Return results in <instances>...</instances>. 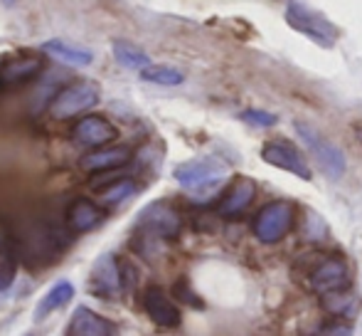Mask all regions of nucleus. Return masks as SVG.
Masks as SVG:
<instances>
[{"instance_id":"f257e3e1","label":"nucleus","mask_w":362,"mask_h":336,"mask_svg":"<svg viewBox=\"0 0 362 336\" xmlns=\"http://www.w3.org/2000/svg\"><path fill=\"white\" fill-rule=\"evenodd\" d=\"M286 20L293 30H298L300 35H305L308 40H313L320 47H333L338 40V28L330 23L328 18H323L315 10L305 8L298 0H288L286 3Z\"/></svg>"},{"instance_id":"f03ea898","label":"nucleus","mask_w":362,"mask_h":336,"mask_svg":"<svg viewBox=\"0 0 362 336\" xmlns=\"http://www.w3.org/2000/svg\"><path fill=\"white\" fill-rule=\"evenodd\" d=\"M99 86L94 82H72L54 94V99L49 101V116L57 121L72 119V116L81 114V111L91 109V106L99 104Z\"/></svg>"},{"instance_id":"7ed1b4c3","label":"nucleus","mask_w":362,"mask_h":336,"mask_svg":"<svg viewBox=\"0 0 362 336\" xmlns=\"http://www.w3.org/2000/svg\"><path fill=\"white\" fill-rule=\"evenodd\" d=\"M296 134L300 136L308 151L313 154V159L318 161L320 168L328 173L330 178H340L345 173V156L343 151L338 149L335 144H330L318 129H313L310 124L305 121H296Z\"/></svg>"},{"instance_id":"20e7f679","label":"nucleus","mask_w":362,"mask_h":336,"mask_svg":"<svg viewBox=\"0 0 362 336\" xmlns=\"http://www.w3.org/2000/svg\"><path fill=\"white\" fill-rule=\"evenodd\" d=\"M291 220H293V211H291L288 203L274 201L257 213V218H254V223H252V233L257 235V240L272 245V242H279L286 235Z\"/></svg>"},{"instance_id":"39448f33","label":"nucleus","mask_w":362,"mask_h":336,"mask_svg":"<svg viewBox=\"0 0 362 336\" xmlns=\"http://www.w3.org/2000/svg\"><path fill=\"white\" fill-rule=\"evenodd\" d=\"M308 284H310V289L318 294H330V292H338V289H348V284H350L348 262H345L343 257H338V254L323 257L310 269Z\"/></svg>"},{"instance_id":"423d86ee","label":"nucleus","mask_w":362,"mask_h":336,"mask_svg":"<svg viewBox=\"0 0 362 336\" xmlns=\"http://www.w3.org/2000/svg\"><path fill=\"white\" fill-rule=\"evenodd\" d=\"M224 166L215 159H197L175 168V181L187 191H207L224 178Z\"/></svg>"},{"instance_id":"0eeeda50","label":"nucleus","mask_w":362,"mask_h":336,"mask_svg":"<svg viewBox=\"0 0 362 336\" xmlns=\"http://www.w3.org/2000/svg\"><path fill=\"white\" fill-rule=\"evenodd\" d=\"M141 228L153 237H163V240H170L180 233L182 220L177 215V211L168 203H153L144 211L141 215Z\"/></svg>"},{"instance_id":"6e6552de","label":"nucleus","mask_w":362,"mask_h":336,"mask_svg":"<svg viewBox=\"0 0 362 336\" xmlns=\"http://www.w3.org/2000/svg\"><path fill=\"white\" fill-rule=\"evenodd\" d=\"M72 139L79 146H86V149H101V146H109L116 139V126L106 116L91 114L76 121L72 129Z\"/></svg>"},{"instance_id":"1a4fd4ad","label":"nucleus","mask_w":362,"mask_h":336,"mask_svg":"<svg viewBox=\"0 0 362 336\" xmlns=\"http://www.w3.org/2000/svg\"><path fill=\"white\" fill-rule=\"evenodd\" d=\"M262 159L267 164L281 168V171H288L293 176L303 178V181H310V168L303 161V156L298 154L296 146L286 144V141H272L262 149Z\"/></svg>"},{"instance_id":"9d476101","label":"nucleus","mask_w":362,"mask_h":336,"mask_svg":"<svg viewBox=\"0 0 362 336\" xmlns=\"http://www.w3.org/2000/svg\"><path fill=\"white\" fill-rule=\"evenodd\" d=\"M141 302H144V309L153 324H158L163 329L180 327V309L173 304V299L160 287H148Z\"/></svg>"},{"instance_id":"9b49d317","label":"nucleus","mask_w":362,"mask_h":336,"mask_svg":"<svg viewBox=\"0 0 362 336\" xmlns=\"http://www.w3.org/2000/svg\"><path fill=\"white\" fill-rule=\"evenodd\" d=\"M131 156L134 154H131L129 146H101V149H94L81 156L79 168L86 173H109L129 164Z\"/></svg>"},{"instance_id":"f8f14e48","label":"nucleus","mask_w":362,"mask_h":336,"mask_svg":"<svg viewBox=\"0 0 362 336\" xmlns=\"http://www.w3.org/2000/svg\"><path fill=\"white\" fill-rule=\"evenodd\" d=\"M45 62L40 57H13L5 60L0 65V89H13V86L28 84L30 79H35L40 72H42Z\"/></svg>"},{"instance_id":"ddd939ff","label":"nucleus","mask_w":362,"mask_h":336,"mask_svg":"<svg viewBox=\"0 0 362 336\" xmlns=\"http://www.w3.org/2000/svg\"><path fill=\"white\" fill-rule=\"evenodd\" d=\"M91 284H94L96 292L106 294V297H114V294L121 292V287H124V282H121V267L111 252L101 254L94 262V267H91Z\"/></svg>"},{"instance_id":"4468645a","label":"nucleus","mask_w":362,"mask_h":336,"mask_svg":"<svg viewBox=\"0 0 362 336\" xmlns=\"http://www.w3.org/2000/svg\"><path fill=\"white\" fill-rule=\"evenodd\" d=\"M67 336H114V324L91 312L89 307H76Z\"/></svg>"},{"instance_id":"2eb2a0df","label":"nucleus","mask_w":362,"mask_h":336,"mask_svg":"<svg viewBox=\"0 0 362 336\" xmlns=\"http://www.w3.org/2000/svg\"><path fill=\"white\" fill-rule=\"evenodd\" d=\"M252 201H254V183L249 181V178H237V181L232 183V188L224 193L222 201H219L217 213L224 218H234L247 211Z\"/></svg>"},{"instance_id":"dca6fc26","label":"nucleus","mask_w":362,"mask_h":336,"mask_svg":"<svg viewBox=\"0 0 362 336\" xmlns=\"http://www.w3.org/2000/svg\"><path fill=\"white\" fill-rule=\"evenodd\" d=\"M101 218H104L101 208L94 201H86V198H76V201H72V206L67 208V225L74 233L94 230L101 223Z\"/></svg>"},{"instance_id":"f3484780","label":"nucleus","mask_w":362,"mask_h":336,"mask_svg":"<svg viewBox=\"0 0 362 336\" xmlns=\"http://www.w3.org/2000/svg\"><path fill=\"white\" fill-rule=\"evenodd\" d=\"M42 52L59 60V62H64V65H72V67H86V65L94 60V55H91L89 50L74 47V45H69V43H62V40H49V43H45Z\"/></svg>"},{"instance_id":"a211bd4d","label":"nucleus","mask_w":362,"mask_h":336,"mask_svg":"<svg viewBox=\"0 0 362 336\" xmlns=\"http://www.w3.org/2000/svg\"><path fill=\"white\" fill-rule=\"evenodd\" d=\"M72 297H74V284L67 282V279H59V282H54L52 287H49V292L45 294L42 299H40L37 314H35V317H37V319L47 317L49 312H54V309L64 307V304H67Z\"/></svg>"},{"instance_id":"6ab92c4d","label":"nucleus","mask_w":362,"mask_h":336,"mask_svg":"<svg viewBox=\"0 0 362 336\" xmlns=\"http://www.w3.org/2000/svg\"><path fill=\"white\" fill-rule=\"evenodd\" d=\"M111 50H114L116 62L126 69H139L141 72V69L151 65V57H148L141 47H136L134 43H129V40H116V43L111 45Z\"/></svg>"},{"instance_id":"aec40b11","label":"nucleus","mask_w":362,"mask_h":336,"mask_svg":"<svg viewBox=\"0 0 362 336\" xmlns=\"http://www.w3.org/2000/svg\"><path fill=\"white\" fill-rule=\"evenodd\" d=\"M323 307H325V312H330L333 317L353 319L355 314H358L360 302L348 292V289H338V292L323 294Z\"/></svg>"},{"instance_id":"412c9836","label":"nucleus","mask_w":362,"mask_h":336,"mask_svg":"<svg viewBox=\"0 0 362 336\" xmlns=\"http://www.w3.org/2000/svg\"><path fill=\"white\" fill-rule=\"evenodd\" d=\"M141 79L160 86H177L185 82V74L175 67H163V65H148L141 69Z\"/></svg>"},{"instance_id":"4be33fe9","label":"nucleus","mask_w":362,"mask_h":336,"mask_svg":"<svg viewBox=\"0 0 362 336\" xmlns=\"http://www.w3.org/2000/svg\"><path fill=\"white\" fill-rule=\"evenodd\" d=\"M134 193H136V183L131 181V178H119V181L101 188L99 198L104 206H119V203H124L126 198H131Z\"/></svg>"},{"instance_id":"5701e85b","label":"nucleus","mask_w":362,"mask_h":336,"mask_svg":"<svg viewBox=\"0 0 362 336\" xmlns=\"http://www.w3.org/2000/svg\"><path fill=\"white\" fill-rule=\"evenodd\" d=\"M244 119H247L249 124H257V126H272V124H276V116L267 114V111H257V109L244 111Z\"/></svg>"},{"instance_id":"b1692460","label":"nucleus","mask_w":362,"mask_h":336,"mask_svg":"<svg viewBox=\"0 0 362 336\" xmlns=\"http://www.w3.org/2000/svg\"><path fill=\"white\" fill-rule=\"evenodd\" d=\"M313 336H350V327L335 322V324H328V327L318 329V332H315Z\"/></svg>"},{"instance_id":"393cba45","label":"nucleus","mask_w":362,"mask_h":336,"mask_svg":"<svg viewBox=\"0 0 362 336\" xmlns=\"http://www.w3.org/2000/svg\"><path fill=\"white\" fill-rule=\"evenodd\" d=\"M175 294H177V299H185V302L195 304V307H202V302L195 297V294H192V289L187 287L185 282H177V284H175Z\"/></svg>"},{"instance_id":"a878e982","label":"nucleus","mask_w":362,"mask_h":336,"mask_svg":"<svg viewBox=\"0 0 362 336\" xmlns=\"http://www.w3.org/2000/svg\"><path fill=\"white\" fill-rule=\"evenodd\" d=\"M13 279H15L13 264H0V292H5V289L13 284Z\"/></svg>"},{"instance_id":"bb28decb","label":"nucleus","mask_w":362,"mask_h":336,"mask_svg":"<svg viewBox=\"0 0 362 336\" xmlns=\"http://www.w3.org/2000/svg\"><path fill=\"white\" fill-rule=\"evenodd\" d=\"M355 136H358V141L362 144V124H355Z\"/></svg>"},{"instance_id":"cd10ccee","label":"nucleus","mask_w":362,"mask_h":336,"mask_svg":"<svg viewBox=\"0 0 362 336\" xmlns=\"http://www.w3.org/2000/svg\"><path fill=\"white\" fill-rule=\"evenodd\" d=\"M25 336H33V334H25Z\"/></svg>"},{"instance_id":"c85d7f7f","label":"nucleus","mask_w":362,"mask_h":336,"mask_svg":"<svg viewBox=\"0 0 362 336\" xmlns=\"http://www.w3.org/2000/svg\"><path fill=\"white\" fill-rule=\"evenodd\" d=\"M10 3H13V0H10Z\"/></svg>"}]
</instances>
